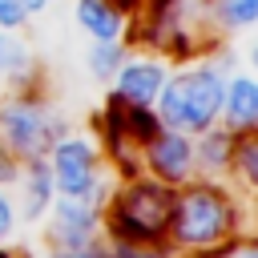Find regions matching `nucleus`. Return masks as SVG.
Wrapping results in <instances>:
<instances>
[{
  "label": "nucleus",
  "mask_w": 258,
  "mask_h": 258,
  "mask_svg": "<svg viewBox=\"0 0 258 258\" xmlns=\"http://www.w3.org/2000/svg\"><path fill=\"white\" fill-rule=\"evenodd\" d=\"M242 234L238 198L222 181H185L173 189V214L165 230V246L181 254H214L230 250V242Z\"/></svg>",
  "instance_id": "nucleus-1"
},
{
  "label": "nucleus",
  "mask_w": 258,
  "mask_h": 258,
  "mask_svg": "<svg viewBox=\"0 0 258 258\" xmlns=\"http://www.w3.org/2000/svg\"><path fill=\"white\" fill-rule=\"evenodd\" d=\"M238 64L230 60H206V56H194L185 69H169L157 101H153V113L165 129H177L185 137H198L202 129L218 125V113H222V93H226V77L234 73Z\"/></svg>",
  "instance_id": "nucleus-2"
},
{
  "label": "nucleus",
  "mask_w": 258,
  "mask_h": 258,
  "mask_svg": "<svg viewBox=\"0 0 258 258\" xmlns=\"http://www.w3.org/2000/svg\"><path fill=\"white\" fill-rule=\"evenodd\" d=\"M169 214H173V189L153 181V177H129L121 181L101 218H105V234L109 238H129V242H153L165 246V230H169Z\"/></svg>",
  "instance_id": "nucleus-3"
},
{
  "label": "nucleus",
  "mask_w": 258,
  "mask_h": 258,
  "mask_svg": "<svg viewBox=\"0 0 258 258\" xmlns=\"http://www.w3.org/2000/svg\"><path fill=\"white\" fill-rule=\"evenodd\" d=\"M69 133L60 109L52 101H44L32 89H16L0 101V145L12 161H32L44 157L48 145Z\"/></svg>",
  "instance_id": "nucleus-4"
},
{
  "label": "nucleus",
  "mask_w": 258,
  "mask_h": 258,
  "mask_svg": "<svg viewBox=\"0 0 258 258\" xmlns=\"http://www.w3.org/2000/svg\"><path fill=\"white\" fill-rule=\"evenodd\" d=\"M44 165L52 173L56 198H77V202H89V206L105 210L109 181H105V149H101V141H93L85 133H60L48 145Z\"/></svg>",
  "instance_id": "nucleus-5"
},
{
  "label": "nucleus",
  "mask_w": 258,
  "mask_h": 258,
  "mask_svg": "<svg viewBox=\"0 0 258 258\" xmlns=\"http://www.w3.org/2000/svg\"><path fill=\"white\" fill-rule=\"evenodd\" d=\"M44 242L48 250H85L105 242V218L97 206L77 198H52L44 210Z\"/></svg>",
  "instance_id": "nucleus-6"
},
{
  "label": "nucleus",
  "mask_w": 258,
  "mask_h": 258,
  "mask_svg": "<svg viewBox=\"0 0 258 258\" xmlns=\"http://www.w3.org/2000/svg\"><path fill=\"white\" fill-rule=\"evenodd\" d=\"M137 161H141L145 177H153L169 189H181L185 181H194V137L161 125L149 141L137 145Z\"/></svg>",
  "instance_id": "nucleus-7"
},
{
  "label": "nucleus",
  "mask_w": 258,
  "mask_h": 258,
  "mask_svg": "<svg viewBox=\"0 0 258 258\" xmlns=\"http://www.w3.org/2000/svg\"><path fill=\"white\" fill-rule=\"evenodd\" d=\"M169 77V60L165 56H153V52H125L121 69L109 77L113 93L109 101L121 105V109H153L161 85Z\"/></svg>",
  "instance_id": "nucleus-8"
},
{
  "label": "nucleus",
  "mask_w": 258,
  "mask_h": 258,
  "mask_svg": "<svg viewBox=\"0 0 258 258\" xmlns=\"http://www.w3.org/2000/svg\"><path fill=\"white\" fill-rule=\"evenodd\" d=\"M218 125L234 137H246L258 129V81L246 69H234L226 77V93H222V113Z\"/></svg>",
  "instance_id": "nucleus-9"
},
{
  "label": "nucleus",
  "mask_w": 258,
  "mask_h": 258,
  "mask_svg": "<svg viewBox=\"0 0 258 258\" xmlns=\"http://www.w3.org/2000/svg\"><path fill=\"white\" fill-rule=\"evenodd\" d=\"M12 185H16L12 198H16V210H20V222H40L44 210L52 206V198H56V189H52V173H48L44 157L20 161Z\"/></svg>",
  "instance_id": "nucleus-10"
},
{
  "label": "nucleus",
  "mask_w": 258,
  "mask_h": 258,
  "mask_svg": "<svg viewBox=\"0 0 258 258\" xmlns=\"http://www.w3.org/2000/svg\"><path fill=\"white\" fill-rule=\"evenodd\" d=\"M234 133H226L222 125H210L194 137V177L202 181H226L230 177V161H234Z\"/></svg>",
  "instance_id": "nucleus-11"
},
{
  "label": "nucleus",
  "mask_w": 258,
  "mask_h": 258,
  "mask_svg": "<svg viewBox=\"0 0 258 258\" xmlns=\"http://www.w3.org/2000/svg\"><path fill=\"white\" fill-rule=\"evenodd\" d=\"M73 20L89 40H125L129 28V12L117 0H73Z\"/></svg>",
  "instance_id": "nucleus-12"
},
{
  "label": "nucleus",
  "mask_w": 258,
  "mask_h": 258,
  "mask_svg": "<svg viewBox=\"0 0 258 258\" xmlns=\"http://www.w3.org/2000/svg\"><path fill=\"white\" fill-rule=\"evenodd\" d=\"M36 81V56L32 44L20 32H0V89H32Z\"/></svg>",
  "instance_id": "nucleus-13"
},
{
  "label": "nucleus",
  "mask_w": 258,
  "mask_h": 258,
  "mask_svg": "<svg viewBox=\"0 0 258 258\" xmlns=\"http://www.w3.org/2000/svg\"><path fill=\"white\" fill-rule=\"evenodd\" d=\"M218 32H246L258 24V0H210Z\"/></svg>",
  "instance_id": "nucleus-14"
},
{
  "label": "nucleus",
  "mask_w": 258,
  "mask_h": 258,
  "mask_svg": "<svg viewBox=\"0 0 258 258\" xmlns=\"http://www.w3.org/2000/svg\"><path fill=\"white\" fill-rule=\"evenodd\" d=\"M125 52H129L125 40H89V48H85V69H89V77H93V81H109V77L121 69Z\"/></svg>",
  "instance_id": "nucleus-15"
},
{
  "label": "nucleus",
  "mask_w": 258,
  "mask_h": 258,
  "mask_svg": "<svg viewBox=\"0 0 258 258\" xmlns=\"http://www.w3.org/2000/svg\"><path fill=\"white\" fill-rule=\"evenodd\" d=\"M52 0H0V32H20L36 16L48 12Z\"/></svg>",
  "instance_id": "nucleus-16"
},
{
  "label": "nucleus",
  "mask_w": 258,
  "mask_h": 258,
  "mask_svg": "<svg viewBox=\"0 0 258 258\" xmlns=\"http://www.w3.org/2000/svg\"><path fill=\"white\" fill-rule=\"evenodd\" d=\"M20 230V210H16V198H12V185L0 181V250L16 238Z\"/></svg>",
  "instance_id": "nucleus-17"
},
{
  "label": "nucleus",
  "mask_w": 258,
  "mask_h": 258,
  "mask_svg": "<svg viewBox=\"0 0 258 258\" xmlns=\"http://www.w3.org/2000/svg\"><path fill=\"white\" fill-rule=\"evenodd\" d=\"M109 258H165V246L153 242H129V238H109Z\"/></svg>",
  "instance_id": "nucleus-18"
},
{
  "label": "nucleus",
  "mask_w": 258,
  "mask_h": 258,
  "mask_svg": "<svg viewBox=\"0 0 258 258\" xmlns=\"http://www.w3.org/2000/svg\"><path fill=\"white\" fill-rule=\"evenodd\" d=\"M44 258H109V246L97 242V246H85V250H48Z\"/></svg>",
  "instance_id": "nucleus-19"
},
{
  "label": "nucleus",
  "mask_w": 258,
  "mask_h": 258,
  "mask_svg": "<svg viewBox=\"0 0 258 258\" xmlns=\"http://www.w3.org/2000/svg\"><path fill=\"white\" fill-rule=\"evenodd\" d=\"M16 165H20V161H12V157L4 153V145H0V181H4V185H12V177H16Z\"/></svg>",
  "instance_id": "nucleus-20"
}]
</instances>
